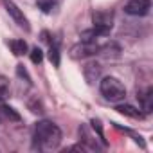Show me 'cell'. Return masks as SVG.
Listing matches in <instances>:
<instances>
[{
  "label": "cell",
  "instance_id": "3957f363",
  "mask_svg": "<svg viewBox=\"0 0 153 153\" xmlns=\"http://www.w3.org/2000/svg\"><path fill=\"white\" fill-rule=\"evenodd\" d=\"M92 20H94V27L99 29L103 36L110 34L112 25H114V15L110 11H96L92 15Z\"/></svg>",
  "mask_w": 153,
  "mask_h": 153
},
{
  "label": "cell",
  "instance_id": "2e32d148",
  "mask_svg": "<svg viewBox=\"0 0 153 153\" xmlns=\"http://www.w3.org/2000/svg\"><path fill=\"white\" fill-rule=\"evenodd\" d=\"M16 72H18L20 78H25L27 81H31V79H29V76H27V72H25V68H24V65H18V67H16Z\"/></svg>",
  "mask_w": 153,
  "mask_h": 153
},
{
  "label": "cell",
  "instance_id": "7c38bea8",
  "mask_svg": "<svg viewBox=\"0 0 153 153\" xmlns=\"http://www.w3.org/2000/svg\"><path fill=\"white\" fill-rule=\"evenodd\" d=\"M36 6H38V9H42L43 13H52V9L56 7V0H38Z\"/></svg>",
  "mask_w": 153,
  "mask_h": 153
},
{
  "label": "cell",
  "instance_id": "4fadbf2b",
  "mask_svg": "<svg viewBox=\"0 0 153 153\" xmlns=\"http://www.w3.org/2000/svg\"><path fill=\"white\" fill-rule=\"evenodd\" d=\"M0 112H2L7 119H11V121H20V115H18L11 106H7V105H2V106H0Z\"/></svg>",
  "mask_w": 153,
  "mask_h": 153
},
{
  "label": "cell",
  "instance_id": "5b68a950",
  "mask_svg": "<svg viewBox=\"0 0 153 153\" xmlns=\"http://www.w3.org/2000/svg\"><path fill=\"white\" fill-rule=\"evenodd\" d=\"M4 7H6V11L9 13V16L15 20V24H16L18 27H22V29H25V31L31 29V27H29V22H27V18H25V15L20 11V7H18L15 2H11V0H4Z\"/></svg>",
  "mask_w": 153,
  "mask_h": 153
},
{
  "label": "cell",
  "instance_id": "5bb4252c",
  "mask_svg": "<svg viewBox=\"0 0 153 153\" xmlns=\"http://www.w3.org/2000/svg\"><path fill=\"white\" fill-rule=\"evenodd\" d=\"M49 59H51V63L54 67L59 65V49H58V45H51V49H49Z\"/></svg>",
  "mask_w": 153,
  "mask_h": 153
},
{
  "label": "cell",
  "instance_id": "6da1fadb",
  "mask_svg": "<svg viewBox=\"0 0 153 153\" xmlns=\"http://www.w3.org/2000/svg\"><path fill=\"white\" fill-rule=\"evenodd\" d=\"M34 139L42 149H54L61 142V130L51 121H40L34 128Z\"/></svg>",
  "mask_w": 153,
  "mask_h": 153
},
{
  "label": "cell",
  "instance_id": "277c9868",
  "mask_svg": "<svg viewBox=\"0 0 153 153\" xmlns=\"http://www.w3.org/2000/svg\"><path fill=\"white\" fill-rule=\"evenodd\" d=\"M101 51V45H97L96 42H81L78 45H74L70 49V56L79 59V58H88V56H94Z\"/></svg>",
  "mask_w": 153,
  "mask_h": 153
},
{
  "label": "cell",
  "instance_id": "ba28073f",
  "mask_svg": "<svg viewBox=\"0 0 153 153\" xmlns=\"http://www.w3.org/2000/svg\"><path fill=\"white\" fill-rule=\"evenodd\" d=\"M140 101V110H144V114H149L153 110V88H146V92L137 96Z\"/></svg>",
  "mask_w": 153,
  "mask_h": 153
},
{
  "label": "cell",
  "instance_id": "7a4b0ae2",
  "mask_svg": "<svg viewBox=\"0 0 153 153\" xmlns=\"http://www.w3.org/2000/svg\"><path fill=\"white\" fill-rule=\"evenodd\" d=\"M99 90H101V94L105 96V99L110 101V103H119V101H123V99L126 97V88H124V85H123L117 78H112V76L101 79Z\"/></svg>",
  "mask_w": 153,
  "mask_h": 153
},
{
  "label": "cell",
  "instance_id": "52a82bcc",
  "mask_svg": "<svg viewBox=\"0 0 153 153\" xmlns=\"http://www.w3.org/2000/svg\"><path fill=\"white\" fill-rule=\"evenodd\" d=\"M83 74H85V78H87L88 83H94L99 78V74H101V65L96 63V61H88L83 67Z\"/></svg>",
  "mask_w": 153,
  "mask_h": 153
},
{
  "label": "cell",
  "instance_id": "9a60e30c",
  "mask_svg": "<svg viewBox=\"0 0 153 153\" xmlns=\"http://www.w3.org/2000/svg\"><path fill=\"white\" fill-rule=\"evenodd\" d=\"M31 61H33L34 65H40V63L43 61V52H42V49L34 47V49L31 51Z\"/></svg>",
  "mask_w": 153,
  "mask_h": 153
},
{
  "label": "cell",
  "instance_id": "8992f818",
  "mask_svg": "<svg viewBox=\"0 0 153 153\" xmlns=\"http://www.w3.org/2000/svg\"><path fill=\"white\" fill-rule=\"evenodd\" d=\"M151 9V0H128L124 11L131 16H144Z\"/></svg>",
  "mask_w": 153,
  "mask_h": 153
},
{
  "label": "cell",
  "instance_id": "8fae6325",
  "mask_svg": "<svg viewBox=\"0 0 153 153\" xmlns=\"http://www.w3.org/2000/svg\"><path fill=\"white\" fill-rule=\"evenodd\" d=\"M9 92H11V85H9V79L6 76H0V101H4L9 97Z\"/></svg>",
  "mask_w": 153,
  "mask_h": 153
},
{
  "label": "cell",
  "instance_id": "30bf717a",
  "mask_svg": "<svg viewBox=\"0 0 153 153\" xmlns=\"http://www.w3.org/2000/svg\"><path fill=\"white\" fill-rule=\"evenodd\" d=\"M9 47H11V51H13L15 56H24L27 52V43L24 40H11Z\"/></svg>",
  "mask_w": 153,
  "mask_h": 153
},
{
  "label": "cell",
  "instance_id": "9c48e42d",
  "mask_svg": "<svg viewBox=\"0 0 153 153\" xmlns=\"http://www.w3.org/2000/svg\"><path fill=\"white\" fill-rule=\"evenodd\" d=\"M117 112L123 114V115L133 117V119H142V112L137 110V108H133V106H130V105H121V106H117Z\"/></svg>",
  "mask_w": 153,
  "mask_h": 153
}]
</instances>
